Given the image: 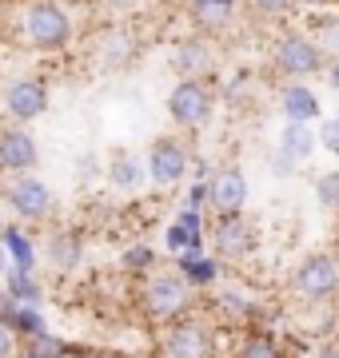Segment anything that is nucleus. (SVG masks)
Masks as SVG:
<instances>
[{
    "label": "nucleus",
    "instance_id": "obj_31",
    "mask_svg": "<svg viewBox=\"0 0 339 358\" xmlns=\"http://www.w3.org/2000/svg\"><path fill=\"white\" fill-rule=\"evenodd\" d=\"M184 207H192V211H208V179H192V183H188Z\"/></svg>",
    "mask_w": 339,
    "mask_h": 358
},
{
    "label": "nucleus",
    "instance_id": "obj_25",
    "mask_svg": "<svg viewBox=\"0 0 339 358\" xmlns=\"http://www.w3.org/2000/svg\"><path fill=\"white\" fill-rule=\"evenodd\" d=\"M232 358H284V350H279V343L263 327H248V331L235 338Z\"/></svg>",
    "mask_w": 339,
    "mask_h": 358
},
{
    "label": "nucleus",
    "instance_id": "obj_17",
    "mask_svg": "<svg viewBox=\"0 0 339 358\" xmlns=\"http://www.w3.org/2000/svg\"><path fill=\"white\" fill-rule=\"evenodd\" d=\"M279 112H284V124H319L324 100L307 80H287L279 88Z\"/></svg>",
    "mask_w": 339,
    "mask_h": 358
},
{
    "label": "nucleus",
    "instance_id": "obj_39",
    "mask_svg": "<svg viewBox=\"0 0 339 358\" xmlns=\"http://www.w3.org/2000/svg\"><path fill=\"white\" fill-rule=\"evenodd\" d=\"M92 358H132V355H124V350H96Z\"/></svg>",
    "mask_w": 339,
    "mask_h": 358
},
{
    "label": "nucleus",
    "instance_id": "obj_32",
    "mask_svg": "<svg viewBox=\"0 0 339 358\" xmlns=\"http://www.w3.org/2000/svg\"><path fill=\"white\" fill-rule=\"evenodd\" d=\"M248 88H251V76H248V72H235V76L228 80V88H223V100L240 103L244 96H248Z\"/></svg>",
    "mask_w": 339,
    "mask_h": 358
},
{
    "label": "nucleus",
    "instance_id": "obj_38",
    "mask_svg": "<svg viewBox=\"0 0 339 358\" xmlns=\"http://www.w3.org/2000/svg\"><path fill=\"white\" fill-rule=\"evenodd\" d=\"M307 8H339V0H300Z\"/></svg>",
    "mask_w": 339,
    "mask_h": 358
},
{
    "label": "nucleus",
    "instance_id": "obj_28",
    "mask_svg": "<svg viewBox=\"0 0 339 358\" xmlns=\"http://www.w3.org/2000/svg\"><path fill=\"white\" fill-rule=\"evenodd\" d=\"M315 203L324 211H339V167H327L315 176Z\"/></svg>",
    "mask_w": 339,
    "mask_h": 358
},
{
    "label": "nucleus",
    "instance_id": "obj_16",
    "mask_svg": "<svg viewBox=\"0 0 339 358\" xmlns=\"http://www.w3.org/2000/svg\"><path fill=\"white\" fill-rule=\"evenodd\" d=\"M164 251L172 259L176 255H204L208 251V223H204V211H192V207H180L172 223L164 227Z\"/></svg>",
    "mask_w": 339,
    "mask_h": 358
},
{
    "label": "nucleus",
    "instance_id": "obj_26",
    "mask_svg": "<svg viewBox=\"0 0 339 358\" xmlns=\"http://www.w3.org/2000/svg\"><path fill=\"white\" fill-rule=\"evenodd\" d=\"M120 267L128 271L132 279H144V275H152L160 267V255L152 243H132L124 255H120Z\"/></svg>",
    "mask_w": 339,
    "mask_h": 358
},
{
    "label": "nucleus",
    "instance_id": "obj_4",
    "mask_svg": "<svg viewBox=\"0 0 339 358\" xmlns=\"http://www.w3.org/2000/svg\"><path fill=\"white\" fill-rule=\"evenodd\" d=\"M220 96L212 80H176L168 92V120L188 136H200L216 120Z\"/></svg>",
    "mask_w": 339,
    "mask_h": 358
},
{
    "label": "nucleus",
    "instance_id": "obj_10",
    "mask_svg": "<svg viewBox=\"0 0 339 358\" xmlns=\"http://www.w3.org/2000/svg\"><path fill=\"white\" fill-rule=\"evenodd\" d=\"M144 171H148V183L152 187L172 192L192 171V148L180 136H156V140L148 143V152H144Z\"/></svg>",
    "mask_w": 339,
    "mask_h": 358
},
{
    "label": "nucleus",
    "instance_id": "obj_12",
    "mask_svg": "<svg viewBox=\"0 0 339 358\" xmlns=\"http://www.w3.org/2000/svg\"><path fill=\"white\" fill-rule=\"evenodd\" d=\"M251 199V183L248 171L240 164H220L212 167L208 176V211L212 215H235V211H248Z\"/></svg>",
    "mask_w": 339,
    "mask_h": 358
},
{
    "label": "nucleus",
    "instance_id": "obj_22",
    "mask_svg": "<svg viewBox=\"0 0 339 358\" xmlns=\"http://www.w3.org/2000/svg\"><path fill=\"white\" fill-rule=\"evenodd\" d=\"M188 13L200 36H220L235 24V0H188Z\"/></svg>",
    "mask_w": 339,
    "mask_h": 358
},
{
    "label": "nucleus",
    "instance_id": "obj_6",
    "mask_svg": "<svg viewBox=\"0 0 339 358\" xmlns=\"http://www.w3.org/2000/svg\"><path fill=\"white\" fill-rule=\"evenodd\" d=\"M291 291L307 307H327L339 299V255L331 251H312L291 271Z\"/></svg>",
    "mask_w": 339,
    "mask_h": 358
},
{
    "label": "nucleus",
    "instance_id": "obj_7",
    "mask_svg": "<svg viewBox=\"0 0 339 358\" xmlns=\"http://www.w3.org/2000/svg\"><path fill=\"white\" fill-rule=\"evenodd\" d=\"M327 64V56L319 52V44L312 40L307 28H284L272 44V68L284 80H307L319 76Z\"/></svg>",
    "mask_w": 339,
    "mask_h": 358
},
{
    "label": "nucleus",
    "instance_id": "obj_24",
    "mask_svg": "<svg viewBox=\"0 0 339 358\" xmlns=\"http://www.w3.org/2000/svg\"><path fill=\"white\" fill-rule=\"evenodd\" d=\"M275 152H284L291 164H307L315 152H319V143H315V128L312 124H284L279 131V143H275Z\"/></svg>",
    "mask_w": 339,
    "mask_h": 358
},
{
    "label": "nucleus",
    "instance_id": "obj_21",
    "mask_svg": "<svg viewBox=\"0 0 339 358\" xmlns=\"http://www.w3.org/2000/svg\"><path fill=\"white\" fill-rule=\"evenodd\" d=\"M104 179L108 187L120 195H136L148 183V171H144V159L132 152H112L108 155V167H104Z\"/></svg>",
    "mask_w": 339,
    "mask_h": 358
},
{
    "label": "nucleus",
    "instance_id": "obj_3",
    "mask_svg": "<svg viewBox=\"0 0 339 358\" xmlns=\"http://www.w3.org/2000/svg\"><path fill=\"white\" fill-rule=\"evenodd\" d=\"M0 203L20 227H48L56 219V195L36 171L0 179Z\"/></svg>",
    "mask_w": 339,
    "mask_h": 358
},
{
    "label": "nucleus",
    "instance_id": "obj_1",
    "mask_svg": "<svg viewBox=\"0 0 339 358\" xmlns=\"http://www.w3.org/2000/svg\"><path fill=\"white\" fill-rule=\"evenodd\" d=\"M20 40L36 56H60L76 40V20L60 0H25L20 4Z\"/></svg>",
    "mask_w": 339,
    "mask_h": 358
},
{
    "label": "nucleus",
    "instance_id": "obj_36",
    "mask_svg": "<svg viewBox=\"0 0 339 358\" xmlns=\"http://www.w3.org/2000/svg\"><path fill=\"white\" fill-rule=\"evenodd\" d=\"M324 80H327L331 92H339V56H331V60L324 64Z\"/></svg>",
    "mask_w": 339,
    "mask_h": 358
},
{
    "label": "nucleus",
    "instance_id": "obj_19",
    "mask_svg": "<svg viewBox=\"0 0 339 358\" xmlns=\"http://www.w3.org/2000/svg\"><path fill=\"white\" fill-rule=\"evenodd\" d=\"M172 271L180 275L188 287L196 294H204V291H212V287H220V279H223V267H220V259L216 255H176L172 259Z\"/></svg>",
    "mask_w": 339,
    "mask_h": 358
},
{
    "label": "nucleus",
    "instance_id": "obj_33",
    "mask_svg": "<svg viewBox=\"0 0 339 358\" xmlns=\"http://www.w3.org/2000/svg\"><path fill=\"white\" fill-rule=\"evenodd\" d=\"M20 355V338L13 334L8 322H0V358H16Z\"/></svg>",
    "mask_w": 339,
    "mask_h": 358
},
{
    "label": "nucleus",
    "instance_id": "obj_18",
    "mask_svg": "<svg viewBox=\"0 0 339 358\" xmlns=\"http://www.w3.org/2000/svg\"><path fill=\"white\" fill-rule=\"evenodd\" d=\"M212 315H216L220 322H228V327L248 331V327L260 322V303H256L251 294H244L240 287H223V291L212 299Z\"/></svg>",
    "mask_w": 339,
    "mask_h": 358
},
{
    "label": "nucleus",
    "instance_id": "obj_41",
    "mask_svg": "<svg viewBox=\"0 0 339 358\" xmlns=\"http://www.w3.org/2000/svg\"><path fill=\"white\" fill-rule=\"evenodd\" d=\"M16 358H36V355H25V350H20V355H16Z\"/></svg>",
    "mask_w": 339,
    "mask_h": 358
},
{
    "label": "nucleus",
    "instance_id": "obj_40",
    "mask_svg": "<svg viewBox=\"0 0 339 358\" xmlns=\"http://www.w3.org/2000/svg\"><path fill=\"white\" fill-rule=\"evenodd\" d=\"M8 275V255H4V247H0V279Z\"/></svg>",
    "mask_w": 339,
    "mask_h": 358
},
{
    "label": "nucleus",
    "instance_id": "obj_23",
    "mask_svg": "<svg viewBox=\"0 0 339 358\" xmlns=\"http://www.w3.org/2000/svg\"><path fill=\"white\" fill-rule=\"evenodd\" d=\"M0 291L8 294L13 303H20V307H40L44 303V279H40V271L8 267V275L0 279Z\"/></svg>",
    "mask_w": 339,
    "mask_h": 358
},
{
    "label": "nucleus",
    "instance_id": "obj_37",
    "mask_svg": "<svg viewBox=\"0 0 339 358\" xmlns=\"http://www.w3.org/2000/svg\"><path fill=\"white\" fill-rule=\"evenodd\" d=\"M212 176V164L204 159V155H192V171H188V179H208Z\"/></svg>",
    "mask_w": 339,
    "mask_h": 358
},
{
    "label": "nucleus",
    "instance_id": "obj_20",
    "mask_svg": "<svg viewBox=\"0 0 339 358\" xmlns=\"http://www.w3.org/2000/svg\"><path fill=\"white\" fill-rule=\"evenodd\" d=\"M0 247L8 255V267L40 271V247H36V235H28V227H20V223H0Z\"/></svg>",
    "mask_w": 339,
    "mask_h": 358
},
{
    "label": "nucleus",
    "instance_id": "obj_34",
    "mask_svg": "<svg viewBox=\"0 0 339 358\" xmlns=\"http://www.w3.org/2000/svg\"><path fill=\"white\" fill-rule=\"evenodd\" d=\"M272 171H275L279 179H287V176H296V171H300V164H291L284 152H272Z\"/></svg>",
    "mask_w": 339,
    "mask_h": 358
},
{
    "label": "nucleus",
    "instance_id": "obj_13",
    "mask_svg": "<svg viewBox=\"0 0 339 358\" xmlns=\"http://www.w3.org/2000/svg\"><path fill=\"white\" fill-rule=\"evenodd\" d=\"M40 167V143L20 124H0V179L28 176Z\"/></svg>",
    "mask_w": 339,
    "mask_h": 358
},
{
    "label": "nucleus",
    "instance_id": "obj_14",
    "mask_svg": "<svg viewBox=\"0 0 339 358\" xmlns=\"http://www.w3.org/2000/svg\"><path fill=\"white\" fill-rule=\"evenodd\" d=\"M92 56L104 68H128L140 56V32L128 20H108L96 36H92Z\"/></svg>",
    "mask_w": 339,
    "mask_h": 358
},
{
    "label": "nucleus",
    "instance_id": "obj_15",
    "mask_svg": "<svg viewBox=\"0 0 339 358\" xmlns=\"http://www.w3.org/2000/svg\"><path fill=\"white\" fill-rule=\"evenodd\" d=\"M172 72L180 80H212L216 76V64H220V56H216V48H212L208 36H184L172 44V56H168Z\"/></svg>",
    "mask_w": 339,
    "mask_h": 358
},
{
    "label": "nucleus",
    "instance_id": "obj_5",
    "mask_svg": "<svg viewBox=\"0 0 339 358\" xmlns=\"http://www.w3.org/2000/svg\"><path fill=\"white\" fill-rule=\"evenodd\" d=\"M53 108V88L40 72H16V76L4 80L0 88V112H4V124H36L40 115Z\"/></svg>",
    "mask_w": 339,
    "mask_h": 358
},
{
    "label": "nucleus",
    "instance_id": "obj_35",
    "mask_svg": "<svg viewBox=\"0 0 339 358\" xmlns=\"http://www.w3.org/2000/svg\"><path fill=\"white\" fill-rule=\"evenodd\" d=\"M312 358H339V334L335 338H324V343L312 350Z\"/></svg>",
    "mask_w": 339,
    "mask_h": 358
},
{
    "label": "nucleus",
    "instance_id": "obj_30",
    "mask_svg": "<svg viewBox=\"0 0 339 358\" xmlns=\"http://www.w3.org/2000/svg\"><path fill=\"white\" fill-rule=\"evenodd\" d=\"M315 143H319L327 155L339 159V115H324V120L315 124Z\"/></svg>",
    "mask_w": 339,
    "mask_h": 358
},
{
    "label": "nucleus",
    "instance_id": "obj_8",
    "mask_svg": "<svg viewBox=\"0 0 339 358\" xmlns=\"http://www.w3.org/2000/svg\"><path fill=\"white\" fill-rule=\"evenodd\" d=\"M216 322L208 315H184L180 322L164 327V338L156 346V358H216Z\"/></svg>",
    "mask_w": 339,
    "mask_h": 358
},
{
    "label": "nucleus",
    "instance_id": "obj_9",
    "mask_svg": "<svg viewBox=\"0 0 339 358\" xmlns=\"http://www.w3.org/2000/svg\"><path fill=\"white\" fill-rule=\"evenodd\" d=\"M208 243L216 247V259H220V263H248V259L260 251V223H256L248 211L212 215Z\"/></svg>",
    "mask_w": 339,
    "mask_h": 358
},
{
    "label": "nucleus",
    "instance_id": "obj_11",
    "mask_svg": "<svg viewBox=\"0 0 339 358\" xmlns=\"http://www.w3.org/2000/svg\"><path fill=\"white\" fill-rule=\"evenodd\" d=\"M88 259V243L80 227H64V223H48L44 239H40V263L53 275H76Z\"/></svg>",
    "mask_w": 339,
    "mask_h": 358
},
{
    "label": "nucleus",
    "instance_id": "obj_27",
    "mask_svg": "<svg viewBox=\"0 0 339 358\" xmlns=\"http://www.w3.org/2000/svg\"><path fill=\"white\" fill-rule=\"evenodd\" d=\"M307 32H312V40L319 44V52H324L327 60H331V56H339V13H331V8H327V13L319 16L312 28H307Z\"/></svg>",
    "mask_w": 339,
    "mask_h": 358
},
{
    "label": "nucleus",
    "instance_id": "obj_29",
    "mask_svg": "<svg viewBox=\"0 0 339 358\" xmlns=\"http://www.w3.org/2000/svg\"><path fill=\"white\" fill-rule=\"evenodd\" d=\"M248 8L263 20H287V16L300 8V0H248Z\"/></svg>",
    "mask_w": 339,
    "mask_h": 358
},
{
    "label": "nucleus",
    "instance_id": "obj_2",
    "mask_svg": "<svg viewBox=\"0 0 339 358\" xmlns=\"http://www.w3.org/2000/svg\"><path fill=\"white\" fill-rule=\"evenodd\" d=\"M136 303H140V315L152 322V327H172V322H180L184 315L196 310V291H192L172 267H156L152 275L140 279Z\"/></svg>",
    "mask_w": 339,
    "mask_h": 358
}]
</instances>
